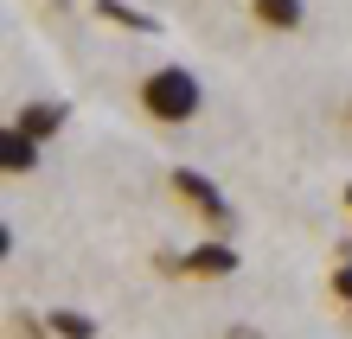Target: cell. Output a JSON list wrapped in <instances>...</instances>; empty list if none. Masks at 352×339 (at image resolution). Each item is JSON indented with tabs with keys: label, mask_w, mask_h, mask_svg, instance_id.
I'll list each match as a JSON object with an SVG mask.
<instances>
[{
	"label": "cell",
	"mask_w": 352,
	"mask_h": 339,
	"mask_svg": "<svg viewBox=\"0 0 352 339\" xmlns=\"http://www.w3.org/2000/svg\"><path fill=\"white\" fill-rule=\"evenodd\" d=\"M224 339H263L256 327H231V333H224Z\"/></svg>",
	"instance_id": "8fae6325"
},
{
	"label": "cell",
	"mask_w": 352,
	"mask_h": 339,
	"mask_svg": "<svg viewBox=\"0 0 352 339\" xmlns=\"http://www.w3.org/2000/svg\"><path fill=\"white\" fill-rule=\"evenodd\" d=\"M340 263H352V237H346V243H340Z\"/></svg>",
	"instance_id": "7c38bea8"
},
{
	"label": "cell",
	"mask_w": 352,
	"mask_h": 339,
	"mask_svg": "<svg viewBox=\"0 0 352 339\" xmlns=\"http://www.w3.org/2000/svg\"><path fill=\"white\" fill-rule=\"evenodd\" d=\"M346 211H352V179H346Z\"/></svg>",
	"instance_id": "4fadbf2b"
},
{
	"label": "cell",
	"mask_w": 352,
	"mask_h": 339,
	"mask_svg": "<svg viewBox=\"0 0 352 339\" xmlns=\"http://www.w3.org/2000/svg\"><path fill=\"white\" fill-rule=\"evenodd\" d=\"M32 166H38V141L19 135V129H7V135H0V173H7V179H26Z\"/></svg>",
	"instance_id": "8992f818"
},
{
	"label": "cell",
	"mask_w": 352,
	"mask_h": 339,
	"mask_svg": "<svg viewBox=\"0 0 352 339\" xmlns=\"http://www.w3.org/2000/svg\"><path fill=\"white\" fill-rule=\"evenodd\" d=\"M167 186H173V199L192 211V218L205 224V230H218V237H231V224H237V211H231V199L218 193V179L212 173H199V166H173L167 173Z\"/></svg>",
	"instance_id": "7a4b0ae2"
},
{
	"label": "cell",
	"mask_w": 352,
	"mask_h": 339,
	"mask_svg": "<svg viewBox=\"0 0 352 339\" xmlns=\"http://www.w3.org/2000/svg\"><path fill=\"white\" fill-rule=\"evenodd\" d=\"M135 96H141V116L160 122V129H186V122L205 109V90H199V77L186 71V65H160V71H148Z\"/></svg>",
	"instance_id": "6da1fadb"
},
{
	"label": "cell",
	"mask_w": 352,
	"mask_h": 339,
	"mask_svg": "<svg viewBox=\"0 0 352 339\" xmlns=\"http://www.w3.org/2000/svg\"><path fill=\"white\" fill-rule=\"evenodd\" d=\"M250 13H256V26H263V32H301L307 0H250Z\"/></svg>",
	"instance_id": "5b68a950"
},
{
	"label": "cell",
	"mask_w": 352,
	"mask_h": 339,
	"mask_svg": "<svg viewBox=\"0 0 352 339\" xmlns=\"http://www.w3.org/2000/svg\"><path fill=\"white\" fill-rule=\"evenodd\" d=\"M13 333L19 339H52V320H38V314H13Z\"/></svg>",
	"instance_id": "9c48e42d"
},
{
	"label": "cell",
	"mask_w": 352,
	"mask_h": 339,
	"mask_svg": "<svg viewBox=\"0 0 352 339\" xmlns=\"http://www.w3.org/2000/svg\"><path fill=\"white\" fill-rule=\"evenodd\" d=\"M96 19H102V26H122V32H160V19L129 7V0H96Z\"/></svg>",
	"instance_id": "52a82bcc"
},
{
	"label": "cell",
	"mask_w": 352,
	"mask_h": 339,
	"mask_svg": "<svg viewBox=\"0 0 352 339\" xmlns=\"http://www.w3.org/2000/svg\"><path fill=\"white\" fill-rule=\"evenodd\" d=\"M45 320H52V339H96V320L77 314V307H58V314H45Z\"/></svg>",
	"instance_id": "ba28073f"
},
{
	"label": "cell",
	"mask_w": 352,
	"mask_h": 339,
	"mask_svg": "<svg viewBox=\"0 0 352 339\" xmlns=\"http://www.w3.org/2000/svg\"><path fill=\"white\" fill-rule=\"evenodd\" d=\"M179 275H192V282H224V275H237V243L231 237H199L179 256Z\"/></svg>",
	"instance_id": "3957f363"
},
{
	"label": "cell",
	"mask_w": 352,
	"mask_h": 339,
	"mask_svg": "<svg viewBox=\"0 0 352 339\" xmlns=\"http://www.w3.org/2000/svg\"><path fill=\"white\" fill-rule=\"evenodd\" d=\"M65 122H71V102H58V96H45V102H19L7 129H19V135H32L38 147H45L52 135H65Z\"/></svg>",
	"instance_id": "277c9868"
},
{
	"label": "cell",
	"mask_w": 352,
	"mask_h": 339,
	"mask_svg": "<svg viewBox=\"0 0 352 339\" xmlns=\"http://www.w3.org/2000/svg\"><path fill=\"white\" fill-rule=\"evenodd\" d=\"M346 122H352V102H346Z\"/></svg>",
	"instance_id": "5bb4252c"
},
{
	"label": "cell",
	"mask_w": 352,
	"mask_h": 339,
	"mask_svg": "<svg viewBox=\"0 0 352 339\" xmlns=\"http://www.w3.org/2000/svg\"><path fill=\"white\" fill-rule=\"evenodd\" d=\"M327 288H333L340 307H352V263H333V282H327Z\"/></svg>",
	"instance_id": "30bf717a"
},
{
	"label": "cell",
	"mask_w": 352,
	"mask_h": 339,
	"mask_svg": "<svg viewBox=\"0 0 352 339\" xmlns=\"http://www.w3.org/2000/svg\"><path fill=\"white\" fill-rule=\"evenodd\" d=\"M52 7H65V0H52Z\"/></svg>",
	"instance_id": "9a60e30c"
}]
</instances>
